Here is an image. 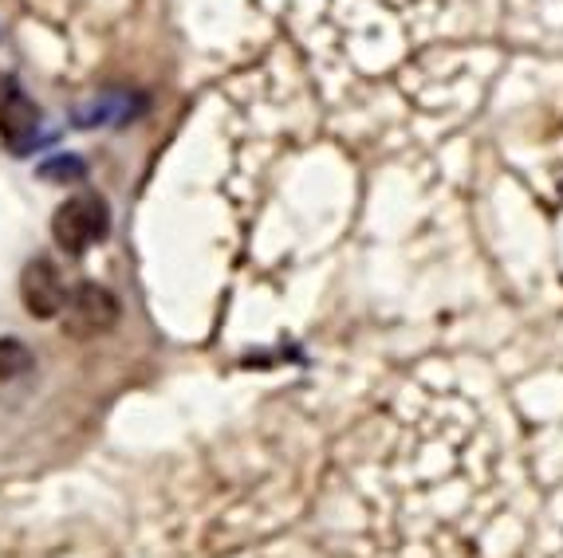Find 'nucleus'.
Returning <instances> with one entry per match:
<instances>
[{
    "mask_svg": "<svg viewBox=\"0 0 563 558\" xmlns=\"http://www.w3.org/2000/svg\"><path fill=\"white\" fill-rule=\"evenodd\" d=\"M111 228V216H107V201L95 193H76L67 197L64 205L52 216V236H56L59 248L67 252H87L91 244H99Z\"/></svg>",
    "mask_w": 563,
    "mask_h": 558,
    "instance_id": "f257e3e1",
    "label": "nucleus"
},
{
    "mask_svg": "<svg viewBox=\"0 0 563 558\" xmlns=\"http://www.w3.org/2000/svg\"><path fill=\"white\" fill-rule=\"evenodd\" d=\"M119 299L111 295L107 288L99 283H84L67 295V308H64V331L71 338H95L111 331L119 323Z\"/></svg>",
    "mask_w": 563,
    "mask_h": 558,
    "instance_id": "f03ea898",
    "label": "nucleus"
},
{
    "mask_svg": "<svg viewBox=\"0 0 563 558\" xmlns=\"http://www.w3.org/2000/svg\"><path fill=\"white\" fill-rule=\"evenodd\" d=\"M20 299L36 319H56L67 308V283L52 260H32L20 276Z\"/></svg>",
    "mask_w": 563,
    "mask_h": 558,
    "instance_id": "7ed1b4c3",
    "label": "nucleus"
},
{
    "mask_svg": "<svg viewBox=\"0 0 563 558\" xmlns=\"http://www.w3.org/2000/svg\"><path fill=\"white\" fill-rule=\"evenodd\" d=\"M0 138L9 142L12 154H29L40 138V107L20 87L12 91L4 111H0Z\"/></svg>",
    "mask_w": 563,
    "mask_h": 558,
    "instance_id": "20e7f679",
    "label": "nucleus"
},
{
    "mask_svg": "<svg viewBox=\"0 0 563 558\" xmlns=\"http://www.w3.org/2000/svg\"><path fill=\"white\" fill-rule=\"evenodd\" d=\"M142 111V99L131 91H99L76 107V126H122Z\"/></svg>",
    "mask_w": 563,
    "mask_h": 558,
    "instance_id": "39448f33",
    "label": "nucleus"
},
{
    "mask_svg": "<svg viewBox=\"0 0 563 558\" xmlns=\"http://www.w3.org/2000/svg\"><path fill=\"white\" fill-rule=\"evenodd\" d=\"M32 350L20 338H0V382H16L32 370Z\"/></svg>",
    "mask_w": 563,
    "mask_h": 558,
    "instance_id": "423d86ee",
    "label": "nucleus"
},
{
    "mask_svg": "<svg viewBox=\"0 0 563 558\" xmlns=\"http://www.w3.org/2000/svg\"><path fill=\"white\" fill-rule=\"evenodd\" d=\"M40 177H64V181H79V177H84V161L59 154V158H52V161H44V166H40Z\"/></svg>",
    "mask_w": 563,
    "mask_h": 558,
    "instance_id": "0eeeda50",
    "label": "nucleus"
},
{
    "mask_svg": "<svg viewBox=\"0 0 563 558\" xmlns=\"http://www.w3.org/2000/svg\"><path fill=\"white\" fill-rule=\"evenodd\" d=\"M12 91H16V79H9V75L0 71V111H4V103L12 99Z\"/></svg>",
    "mask_w": 563,
    "mask_h": 558,
    "instance_id": "6e6552de",
    "label": "nucleus"
}]
</instances>
